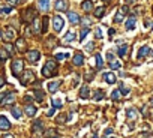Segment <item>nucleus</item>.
Returning <instances> with one entry per match:
<instances>
[{
    "mask_svg": "<svg viewBox=\"0 0 153 138\" xmlns=\"http://www.w3.org/2000/svg\"><path fill=\"white\" fill-rule=\"evenodd\" d=\"M57 69H59L57 62H56V60H53V59H50V60H47L45 66L42 68V75H44V77H47V78L54 77V75L57 74Z\"/></svg>",
    "mask_w": 153,
    "mask_h": 138,
    "instance_id": "f257e3e1",
    "label": "nucleus"
},
{
    "mask_svg": "<svg viewBox=\"0 0 153 138\" xmlns=\"http://www.w3.org/2000/svg\"><path fill=\"white\" fill-rule=\"evenodd\" d=\"M36 15H38V12H36L35 8H27V9H24V11L21 12V20H23L26 24H29V23H32V21L36 20Z\"/></svg>",
    "mask_w": 153,
    "mask_h": 138,
    "instance_id": "f03ea898",
    "label": "nucleus"
},
{
    "mask_svg": "<svg viewBox=\"0 0 153 138\" xmlns=\"http://www.w3.org/2000/svg\"><path fill=\"white\" fill-rule=\"evenodd\" d=\"M11 69H12V75H14V77H20V75L24 72V62H23L21 59L14 60Z\"/></svg>",
    "mask_w": 153,
    "mask_h": 138,
    "instance_id": "7ed1b4c3",
    "label": "nucleus"
},
{
    "mask_svg": "<svg viewBox=\"0 0 153 138\" xmlns=\"http://www.w3.org/2000/svg\"><path fill=\"white\" fill-rule=\"evenodd\" d=\"M35 78H36L35 72L29 69V71H26V72H24V75H23V78H21L20 81H21V84H23V86H29V84H30V83H32Z\"/></svg>",
    "mask_w": 153,
    "mask_h": 138,
    "instance_id": "20e7f679",
    "label": "nucleus"
},
{
    "mask_svg": "<svg viewBox=\"0 0 153 138\" xmlns=\"http://www.w3.org/2000/svg\"><path fill=\"white\" fill-rule=\"evenodd\" d=\"M128 12H129V8H128V6H122V8L119 9V12L116 14L114 23H122V21L125 20V17L128 15Z\"/></svg>",
    "mask_w": 153,
    "mask_h": 138,
    "instance_id": "39448f33",
    "label": "nucleus"
},
{
    "mask_svg": "<svg viewBox=\"0 0 153 138\" xmlns=\"http://www.w3.org/2000/svg\"><path fill=\"white\" fill-rule=\"evenodd\" d=\"M0 35H2L3 41H6V42H9V41H12L15 38V32L12 29H3V30H0Z\"/></svg>",
    "mask_w": 153,
    "mask_h": 138,
    "instance_id": "423d86ee",
    "label": "nucleus"
},
{
    "mask_svg": "<svg viewBox=\"0 0 153 138\" xmlns=\"http://www.w3.org/2000/svg\"><path fill=\"white\" fill-rule=\"evenodd\" d=\"M32 131H33V134H36V135H39V134L44 132V123H42L41 119H38V120L33 122V125H32Z\"/></svg>",
    "mask_w": 153,
    "mask_h": 138,
    "instance_id": "0eeeda50",
    "label": "nucleus"
},
{
    "mask_svg": "<svg viewBox=\"0 0 153 138\" xmlns=\"http://www.w3.org/2000/svg\"><path fill=\"white\" fill-rule=\"evenodd\" d=\"M63 26H65V21H63V18L60 15H57V17L53 18V27H54L56 32H60L63 29Z\"/></svg>",
    "mask_w": 153,
    "mask_h": 138,
    "instance_id": "6e6552de",
    "label": "nucleus"
},
{
    "mask_svg": "<svg viewBox=\"0 0 153 138\" xmlns=\"http://www.w3.org/2000/svg\"><path fill=\"white\" fill-rule=\"evenodd\" d=\"M54 8H56V11H59V12L68 11V0H56Z\"/></svg>",
    "mask_w": 153,
    "mask_h": 138,
    "instance_id": "1a4fd4ad",
    "label": "nucleus"
},
{
    "mask_svg": "<svg viewBox=\"0 0 153 138\" xmlns=\"http://www.w3.org/2000/svg\"><path fill=\"white\" fill-rule=\"evenodd\" d=\"M26 57H27V60H29L30 63H35V62H38V60L41 59V53H39V51H29V53L26 54Z\"/></svg>",
    "mask_w": 153,
    "mask_h": 138,
    "instance_id": "9d476101",
    "label": "nucleus"
},
{
    "mask_svg": "<svg viewBox=\"0 0 153 138\" xmlns=\"http://www.w3.org/2000/svg\"><path fill=\"white\" fill-rule=\"evenodd\" d=\"M9 128H11V122L5 116H0V129H2V131H8Z\"/></svg>",
    "mask_w": 153,
    "mask_h": 138,
    "instance_id": "9b49d317",
    "label": "nucleus"
},
{
    "mask_svg": "<svg viewBox=\"0 0 153 138\" xmlns=\"http://www.w3.org/2000/svg\"><path fill=\"white\" fill-rule=\"evenodd\" d=\"M135 26H137V18H135V17H129V18H128V21L125 23L126 30H134V29H135Z\"/></svg>",
    "mask_w": 153,
    "mask_h": 138,
    "instance_id": "f8f14e48",
    "label": "nucleus"
},
{
    "mask_svg": "<svg viewBox=\"0 0 153 138\" xmlns=\"http://www.w3.org/2000/svg\"><path fill=\"white\" fill-rule=\"evenodd\" d=\"M72 62H74V65H75V66H81V65H83V62H84V56H83V53H76V54L74 56Z\"/></svg>",
    "mask_w": 153,
    "mask_h": 138,
    "instance_id": "ddd939ff",
    "label": "nucleus"
},
{
    "mask_svg": "<svg viewBox=\"0 0 153 138\" xmlns=\"http://www.w3.org/2000/svg\"><path fill=\"white\" fill-rule=\"evenodd\" d=\"M15 47H17V51L18 53H23L26 50V41H24V38H18L17 42H15Z\"/></svg>",
    "mask_w": 153,
    "mask_h": 138,
    "instance_id": "4468645a",
    "label": "nucleus"
},
{
    "mask_svg": "<svg viewBox=\"0 0 153 138\" xmlns=\"http://www.w3.org/2000/svg\"><path fill=\"white\" fill-rule=\"evenodd\" d=\"M68 18H69V23L74 24V26L80 23V17H78V14H75V12H68Z\"/></svg>",
    "mask_w": 153,
    "mask_h": 138,
    "instance_id": "2eb2a0df",
    "label": "nucleus"
},
{
    "mask_svg": "<svg viewBox=\"0 0 153 138\" xmlns=\"http://www.w3.org/2000/svg\"><path fill=\"white\" fill-rule=\"evenodd\" d=\"M14 99H15L14 93H12V95H11V93H6V95L3 96V99L0 101V104H2V105H6V104H12V102H14Z\"/></svg>",
    "mask_w": 153,
    "mask_h": 138,
    "instance_id": "dca6fc26",
    "label": "nucleus"
},
{
    "mask_svg": "<svg viewBox=\"0 0 153 138\" xmlns=\"http://www.w3.org/2000/svg\"><path fill=\"white\" fill-rule=\"evenodd\" d=\"M81 8H83L84 12H90L93 9V2L92 0H84V2L81 3Z\"/></svg>",
    "mask_w": 153,
    "mask_h": 138,
    "instance_id": "f3484780",
    "label": "nucleus"
},
{
    "mask_svg": "<svg viewBox=\"0 0 153 138\" xmlns=\"http://www.w3.org/2000/svg\"><path fill=\"white\" fill-rule=\"evenodd\" d=\"M149 53H150V48H149V45H144V47H141V48H140V51H138V60L144 59V57H146Z\"/></svg>",
    "mask_w": 153,
    "mask_h": 138,
    "instance_id": "a211bd4d",
    "label": "nucleus"
},
{
    "mask_svg": "<svg viewBox=\"0 0 153 138\" xmlns=\"http://www.w3.org/2000/svg\"><path fill=\"white\" fill-rule=\"evenodd\" d=\"M104 80H105V83H108V84H114V83H116V75H114L113 72H105V74H104Z\"/></svg>",
    "mask_w": 153,
    "mask_h": 138,
    "instance_id": "6ab92c4d",
    "label": "nucleus"
},
{
    "mask_svg": "<svg viewBox=\"0 0 153 138\" xmlns=\"http://www.w3.org/2000/svg\"><path fill=\"white\" fill-rule=\"evenodd\" d=\"M24 111H26V114H27V116L33 117V116L36 114V111H38V110H36V107H35V105H30V104H27V105L24 107Z\"/></svg>",
    "mask_w": 153,
    "mask_h": 138,
    "instance_id": "aec40b11",
    "label": "nucleus"
},
{
    "mask_svg": "<svg viewBox=\"0 0 153 138\" xmlns=\"http://www.w3.org/2000/svg\"><path fill=\"white\" fill-rule=\"evenodd\" d=\"M60 84H62L60 81H53V83H50V84H48V92H50V93H56L57 89L60 87Z\"/></svg>",
    "mask_w": 153,
    "mask_h": 138,
    "instance_id": "412c9836",
    "label": "nucleus"
},
{
    "mask_svg": "<svg viewBox=\"0 0 153 138\" xmlns=\"http://www.w3.org/2000/svg\"><path fill=\"white\" fill-rule=\"evenodd\" d=\"M38 6L41 11H48L50 8V0H38Z\"/></svg>",
    "mask_w": 153,
    "mask_h": 138,
    "instance_id": "4be33fe9",
    "label": "nucleus"
},
{
    "mask_svg": "<svg viewBox=\"0 0 153 138\" xmlns=\"http://www.w3.org/2000/svg\"><path fill=\"white\" fill-rule=\"evenodd\" d=\"M74 39H75V33H74V32H68V33H66V36L63 38V41H62V42H63L65 45H68V44H69V42H72Z\"/></svg>",
    "mask_w": 153,
    "mask_h": 138,
    "instance_id": "5701e85b",
    "label": "nucleus"
},
{
    "mask_svg": "<svg viewBox=\"0 0 153 138\" xmlns=\"http://www.w3.org/2000/svg\"><path fill=\"white\" fill-rule=\"evenodd\" d=\"M105 14V6H98L95 9V18H102Z\"/></svg>",
    "mask_w": 153,
    "mask_h": 138,
    "instance_id": "b1692460",
    "label": "nucleus"
},
{
    "mask_svg": "<svg viewBox=\"0 0 153 138\" xmlns=\"http://www.w3.org/2000/svg\"><path fill=\"white\" fill-rule=\"evenodd\" d=\"M80 98H83V99H89V98H90V92H89V87H87V86H84V87L80 90Z\"/></svg>",
    "mask_w": 153,
    "mask_h": 138,
    "instance_id": "393cba45",
    "label": "nucleus"
},
{
    "mask_svg": "<svg viewBox=\"0 0 153 138\" xmlns=\"http://www.w3.org/2000/svg\"><path fill=\"white\" fill-rule=\"evenodd\" d=\"M126 116H128V119H132V120H135V119L138 117V113H137V110H135V108H128V111H126Z\"/></svg>",
    "mask_w": 153,
    "mask_h": 138,
    "instance_id": "a878e982",
    "label": "nucleus"
},
{
    "mask_svg": "<svg viewBox=\"0 0 153 138\" xmlns=\"http://www.w3.org/2000/svg\"><path fill=\"white\" fill-rule=\"evenodd\" d=\"M48 23H50L48 17H44V18H42V27H41V32H42V33H47V30H48Z\"/></svg>",
    "mask_w": 153,
    "mask_h": 138,
    "instance_id": "bb28decb",
    "label": "nucleus"
},
{
    "mask_svg": "<svg viewBox=\"0 0 153 138\" xmlns=\"http://www.w3.org/2000/svg\"><path fill=\"white\" fill-rule=\"evenodd\" d=\"M95 60H96V69H102L104 68V62H102L101 54H95Z\"/></svg>",
    "mask_w": 153,
    "mask_h": 138,
    "instance_id": "cd10ccee",
    "label": "nucleus"
},
{
    "mask_svg": "<svg viewBox=\"0 0 153 138\" xmlns=\"http://www.w3.org/2000/svg\"><path fill=\"white\" fill-rule=\"evenodd\" d=\"M45 137H47V138H57L59 134H57L56 129H48V131L45 132Z\"/></svg>",
    "mask_w": 153,
    "mask_h": 138,
    "instance_id": "c85d7f7f",
    "label": "nucleus"
},
{
    "mask_svg": "<svg viewBox=\"0 0 153 138\" xmlns=\"http://www.w3.org/2000/svg\"><path fill=\"white\" fill-rule=\"evenodd\" d=\"M126 51H128V45H126V44H125V45H120L119 50H117V53H119L120 57H125V56H126Z\"/></svg>",
    "mask_w": 153,
    "mask_h": 138,
    "instance_id": "c756f323",
    "label": "nucleus"
},
{
    "mask_svg": "<svg viewBox=\"0 0 153 138\" xmlns=\"http://www.w3.org/2000/svg\"><path fill=\"white\" fill-rule=\"evenodd\" d=\"M9 56H11V54H8V51H6V50H3V48L0 50V62L8 60V59H9Z\"/></svg>",
    "mask_w": 153,
    "mask_h": 138,
    "instance_id": "7c9ffc66",
    "label": "nucleus"
},
{
    "mask_svg": "<svg viewBox=\"0 0 153 138\" xmlns=\"http://www.w3.org/2000/svg\"><path fill=\"white\" fill-rule=\"evenodd\" d=\"M35 98H36V101H38V102H42V101H44V92H42V90H39V89H38V90H35Z\"/></svg>",
    "mask_w": 153,
    "mask_h": 138,
    "instance_id": "2f4dec72",
    "label": "nucleus"
},
{
    "mask_svg": "<svg viewBox=\"0 0 153 138\" xmlns=\"http://www.w3.org/2000/svg\"><path fill=\"white\" fill-rule=\"evenodd\" d=\"M105 95H104V90H101V89H98V90H95V101H101L102 98H104Z\"/></svg>",
    "mask_w": 153,
    "mask_h": 138,
    "instance_id": "473e14b6",
    "label": "nucleus"
},
{
    "mask_svg": "<svg viewBox=\"0 0 153 138\" xmlns=\"http://www.w3.org/2000/svg\"><path fill=\"white\" fill-rule=\"evenodd\" d=\"M11 113L14 114L15 119H20V117H21V110H20L18 107H12V108H11Z\"/></svg>",
    "mask_w": 153,
    "mask_h": 138,
    "instance_id": "72a5a7b5",
    "label": "nucleus"
},
{
    "mask_svg": "<svg viewBox=\"0 0 153 138\" xmlns=\"http://www.w3.org/2000/svg\"><path fill=\"white\" fill-rule=\"evenodd\" d=\"M119 89H120V93H122V95H125V96H128V95H129V89H128L123 83H120V84H119Z\"/></svg>",
    "mask_w": 153,
    "mask_h": 138,
    "instance_id": "f704fd0d",
    "label": "nucleus"
},
{
    "mask_svg": "<svg viewBox=\"0 0 153 138\" xmlns=\"http://www.w3.org/2000/svg\"><path fill=\"white\" fill-rule=\"evenodd\" d=\"M89 32H90V29H89V27H84V29L81 30V33H80V39H81V42H83V39L89 35Z\"/></svg>",
    "mask_w": 153,
    "mask_h": 138,
    "instance_id": "c9c22d12",
    "label": "nucleus"
},
{
    "mask_svg": "<svg viewBox=\"0 0 153 138\" xmlns=\"http://www.w3.org/2000/svg\"><path fill=\"white\" fill-rule=\"evenodd\" d=\"M48 41H50L48 48H54V47H56V38H54V36H48Z\"/></svg>",
    "mask_w": 153,
    "mask_h": 138,
    "instance_id": "e433bc0d",
    "label": "nucleus"
},
{
    "mask_svg": "<svg viewBox=\"0 0 153 138\" xmlns=\"http://www.w3.org/2000/svg\"><path fill=\"white\" fill-rule=\"evenodd\" d=\"M110 66H111V69H120V68H122V63H120V62H114V60H113V62L110 63Z\"/></svg>",
    "mask_w": 153,
    "mask_h": 138,
    "instance_id": "4c0bfd02",
    "label": "nucleus"
},
{
    "mask_svg": "<svg viewBox=\"0 0 153 138\" xmlns=\"http://www.w3.org/2000/svg\"><path fill=\"white\" fill-rule=\"evenodd\" d=\"M53 107H54V108H62L63 104H62L60 99H53Z\"/></svg>",
    "mask_w": 153,
    "mask_h": 138,
    "instance_id": "58836bf2",
    "label": "nucleus"
},
{
    "mask_svg": "<svg viewBox=\"0 0 153 138\" xmlns=\"http://www.w3.org/2000/svg\"><path fill=\"white\" fill-rule=\"evenodd\" d=\"M69 57V54H66V53H59V54H56V59L57 60H63V59H68Z\"/></svg>",
    "mask_w": 153,
    "mask_h": 138,
    "instance_id": "ea45409f",
    "label": "nucleus"
},
{
    "mask_svg": "<svg viewBox=\"0 0 153 138\" xmlns=\"http://www.w3.org/2000/svg\"><path fill=\"white\" fill-rule=\"evenodd\" d=\"M66 119H68V117H66V114H60V116L57 117V120H56V122H57V123H65V122H66Z\"/></svg>",
    "mask_w": 153,
    "mask_h": 138,
    "instance_id": "a19ab883",
    "label": "nucleus"
},
{
    "mask_svg": "<svg viewBox=\"0 0 153 138\" xmlns=\"http://www.w3.org/2000/svg\"><path fill=\"white\" fill-rule=\"evenodd\" d=\"M96 32H95V36H96V39H101L102 38V29L101 27H98V29H95Z\"/></svg>",
    "mask_w": 153,
    "mask_h": 138,
    "instance_id": "79ce46f5",
    "label": "nucleus"
},
{
    "mask_svg": "<svg viewBox=\"0 0 153 138\" xmlns=\"http://www.w3.org/2000/svg\"><path fill=\"white\" fill-rule=\"evenodd\" d=\"M119 96H120V92H119V90H114V92L111 93V98H113L114 101H117V99H119Z\"/></svg>",
    "mask_w": 153,
    "mask_h": 138,
    "instance_id": "37998d69",
    "label": "nucleus"
},
{
    "mask_svg": "<svg viewBox=\"0 0 153 138\" xmlns=\"http://www.w3.org/2000/svg\"><path fill=\"white\" fill-rule=\"evenodd\" d=\"M12 6H8V8H2V14H9V12H12Z\"/></svg>",
    "mask_w": 153,
    "mask_h": 138,
    "instance_id": "c03bdc74",
    "label": "nucleus"
},
{
    "mask_svg": "<svg viewBox=\"0 0 153 138\" xmlns=\"http://www.w3.org/2000/svg\"><path fill=\"white\" fill-rule=\"evenodd\" d=\"M138 138H150V132H143V134H140Z\"/></svg>",
    "mask_w": 153,
    "mask_h": 138,
    "instance_id": "a18cd8bd",
    "label": "nucleus"
},
{
    "mask_svg": "<svg viewBox=\"0 0 153 138\" xmlns=\"http://www.w3.org/2000/svg\"><path fill=\"white\" fill-rule=\"evenodd\" d=\"M6 50L11 53V56H12V53H14V48H12V45H9V44H6Z\"/></svg>",
    "mask_w": 153,
    "mask_h": 138,
    "instance_id": "49530a36",
    "label": "nucleus"
},
{
    "mask_svg": "<svg viewBox=\"0 0 153 138\" xmlns=\"http://www.w3.org/2000/svg\"><path fill=\"white\" fill-rule=\"evenodd\" d=\"M92 80H93V74L90 72V74H87V75H86V81H92Z\"/></svg>",
    "mask_w": 153,
    "mask_h": 138,
    "instance_id": "de8ad7c7",
    "label": "nucleus"
},
{
    "mask_svg": "<svg viewBox=\"0 0 153 138\" xmlns=\"http://www.w3.org/2000/svg\"><path fill=\"white\" fill-rule=\"evenodd\" d=\"M32 101H33V99H32V96H24V102H26V104H30Z\"/></svg>",
    "mask_w": 153,
    "mask_h": 138,
    "instance_id": "09e8293b",
    "label": "nucleus"
},
{
    "mask_svg": "<svg viewBox=\"0 0 153 138\" xmlns=\"http://www.w3.org/2000/svg\"><path fill=\"white\" fill-rule=\"evenodd\" d=\"M83 23H84V24H86V26H87V27H89V26H90V23H92V21H90V20H89V18H83Z\"/></svg>",
    "mask_w": 153,
    "mask_h": 138,
    "instance_id": "8fccbe9b",
    "label": "nucleus"
},
{
    "mask_svg": "<svg viewBox=\"0 0 153 138\" xmlns=\"http://www.w3.org/2000/svg\"><path fill=\"white\" fill-rule=\"evenodd\" d=\"M107 59H108L110 62H113V60H114V54H111V53H108V54H107Z\"/></svg>",
    "mask_w": 153,
    "mask_h": 138,
    "instance_id": "3c124183",
    "label": "nucleus"
},
{
    "mask_svg": "<svg viewBox=\"0 0 153 138\" xmlns=\"http://www.w3.org/2000/svg\"><path fill=\"white\" fill-rule=\"evenodd\" d=\"M5 84H6V81H5V78H3V77H0V87H3Z\"/></svg>",
    "mask_w": 153,
    "mask_h": 138,
    "instance_id": "603ef678",
    "label": "nucleus"
},
{
    "mask_svg": "<svg viewBox=\"0 0 153 138\" xmlns=\"http://www.w3.org/2000/svg\"><path fill=\"white\" fill-rule=\"evenodd\" d=\"M104 134H105V135H111V134H113V129H111V128H108V129H105V132H104Z\"/></svg>",
    "mask_w": 153,
    "mask_h": 138,
    "instance_id": "864d4df0",
    "label": "nucleus"
},
{
    "mask_svg": "<svg viewBox=\"0 0 153 138\" xmlns=\"http://www.w3.org/2000/svg\"><path fill=\"white\" fill-rule=\"evenodd\" d=\"M9 2H11V3H14V5H18V3H21V2H23V0H9Z\"/></svg>",
    "mask_w": 153,
    "mask_h": 138,
    "instance_id": "5fc2aeb1",
    "label": "nucleus"
},
{
    "mask_svg": "<svg viewBox=\"0 0 153 138\" xmlns=\"http://www.w3.org/2000/svg\"><path fill=\"white\" fill-rule=\"evenodd\" d=\"M53 114H54V108H51V110L48 111V114H47V116H48V117H51Z\"/></svg>",
    "mask_w": 153,
    "mask_h": 138,
    "instance_id": "6e6d98bb",
    "label": "nucleus"
},
{
    "mask_svg": "<svg viewBox=\"0 0 153 138\" xmlns=\"http://www.w3.org/2000/svg\"><path fill=\"white\" fill-rule=\"evenodd\" d=\"M114 33H116V30H114V29H110V36H113Z\"/></svg>",
    "mask_w": 153,
    "mask_h": 138,
    "instance_id": "4d7b16f0",
    "label": "nucleus"
},
{
    "mask_svg": "<svg viewBox=\"0 0 153 138\" xmlns=\"http://www.w3.org/2000/svg\"><path fill=\"white\" fill-rule=\"evenodd\" d=\"M92 48H93V42H92V44H89V45H87V50H92Z\"/></svg>",
    "mask_w": 153,
    "mask_h": 138,
    "instance_id": "13d9d810",
    "label": "nucleus"
},
{
    "mask_svg": "<svg viewBox=\"0 0 153 138\" xmlns=\"http://www.w3.org/2000/svg\"><path fill=\"white\" fill-rule=\"evenodd\" d=\"M3 138H14V137H12V135H9V134H6V135H5Z\"/></svg>",
    "mask_w": 153,
    "mask_h": 138,
    "instance_id": "bf43d9fd",
    "label": "nucleus"
},
{
    "mask_svg": "<svg viewBox=\"0 0 153 138\" xmlns=\"http://www.w3.org/2000/svg\"><path fill=\"white\" fill-rule=\"evenodd\" d=\"M125 2H126V3H134L135 0H125Z\"/></svg>",
    "mask_w": 153,
    "mask_h": 138,
    "instance_id": "052dcab7",
    "label": "nucleus"
},
{
    "mask_svg": "<svg viewBox=\"0 0 153 138\" xmlns=\"http://www.w3.org/2000/svg\"><path fill=\"white\" fill-rule=\"evenodd\" d=\"M102 2H107L108 3V2H111V0H102Z\"/></svg>",
    "mask_w": 153,
    "mask_h": 138,
    "instance_id": "680f3d73",
    "label": "nucleus"
},
{
    "mask_svg": "<svg viewBox=\"0 0 153 138\" xmlns=\"http://www.w3.org/2000/svg\"><path fill=\"white\" fill-rule=\"evenodd\" d=\"M93 138H98V135H96V134H95V135H93Z\"/></svg>",
    "mask_w": 153,
    "mask_h": 138,
    "instance_id": "e2e57ef3",
    "label": "nucleus"
},
{
    "mask_svg": "<svg viewBox=\"0 0 153 138\" xmlns=\"http://www.w3.org/2000/svg\"><path fill=\"white\" fill-rule=\"evenodd\" d=\"M105 138H114V137H107V135H105Z\"/></svg>",
    "mask_w": 153,
    "mask_h": 138,
    "instance_id": "0e129e2a",
    "label": "nucleus"
},
{
    "mask_svg": "<svg viewBox=\"0 0 153 138\" xmlns=\"http://www.w3.org/2000/svg\"><path fill=\"white\" fill-rule=\"evenodd\" d=\"M152 107H153V99H152Z\"/></svg>",
    "mask_w": 153,
    "mask_h": 138,
    "instance_id": "69168bd1",
    "label": "nucleus"
},
{
    "mask_svg": "<svg viewBox=\"0 0 153 138\" xmlns=\"http://www.w3.org/2000/svg\"><path fill=\"white\" fill-rule=\"evenodd\" d=\"M152 119H153V116H152Z\"/></svg>",
    "mask_w": 153,
    "mask_h": 138,
    "instance_id": "338daca9",
    "label": "nucleus"
},
{
    "mask_svg": "<svg viewBox=\"0 0 153 138\" xmlns=\"http://www.w3.org/2000/svg\"><path fill=\"white\" fill-rule=\"evenodd\" d=\"M152 54H153V53H152Z\"/></svg>",
    "mask_w": 153,
    "mask_h": 138,
    "instance_id": "774afa93",
    "label": "nucleus"
}]
</instances>
